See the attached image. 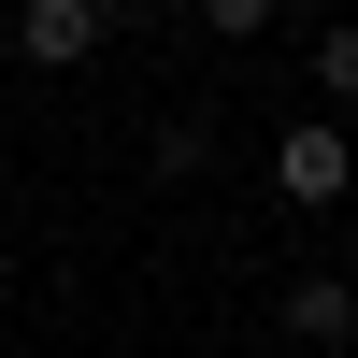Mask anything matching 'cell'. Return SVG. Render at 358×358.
Instances as JSON below:
<instances>
[{
  "mask_svg": "<svg viewBox=\"0 0 358 358\" xmlns=\"http://www.w3.org/2000/svg\"><path fill=\"white\" fill-rule=\"evenodd\" d=\"M315 86H330V101H358V29H315Z\"/></svg>",
  "mask_w": 358,
  "mask_h": 358,
  "instance_id": "cell-4",
  "label": "cell"
},
{
  "mask_svg": "<svg viewBox=\"0 0 358 358\" xmlns=\"http://www.w3.org/2000/svg\"><path fill=\"white\" fill-rule=\"evenodd\" d=\"M330 358H358V344H330Z\"/></svg>",
  "mask_w": 358,
  "mask_h": 358,
  "instance_id": "cell-6",
  "label": "cell"
},
{
  "mask_svg": "<svg viewBox=\"0 0 358 358\" xmlns=\"http://www.w3.org/2000/svg\"><path fill=\"white\" fill-rule=\"evenodd\" d=\"M101 43H115V0H29V15H15V57H29V72H86Z\"/></svg>",
  "mask_w": 358,
  "mask_h": 358,
  "instance_id": "cell-1",
  "label": "cell"
},
{
  "mask_svg": "<svg viewBox=\"0 0 358 358\" xmlns=\"http://www.w3.org/2000/svg\"><path fill=\"white\" fill-rule=\"evenodd\" d=\"M287 330H301V344H358V287L344 273H301V287H287Z\"/></svg>",
  "mask_w": 358,
  "mask_h": 358,
  "instance_id": "cell-3",
  "label": "cell"
},
{
  "mask_svg": "<svg viewBox=\"0 0 358 358\" xmlns=\"http://www.w3.org/2000/svg\"><path fill=\"white\" fill-rule=\"evenodd\" d=\"M273 187H287V201H344V187H358V158H344V129H315V115H301V129L273 143Z\"/></svg>",
  "mask_w": 358,
  "mask_h": 358,
  "instance_id": "cell-2",
  "label": "cell"
},
{
  "mask_svg": "<svg viewBox=\"0 0 358 358\" xmlns=\"http://www.w3.org/2000/svg\"><path fill=\"white\" fill-rule=\"evenodd\" d=\"M201 29H215V43H244V29H273V0H201Z\"/></svg>",
  "mask_w": 358,
  "mask_h": 358,
  "instance_id": "cell-5",
  "label": "cell"
}]
</instances>
